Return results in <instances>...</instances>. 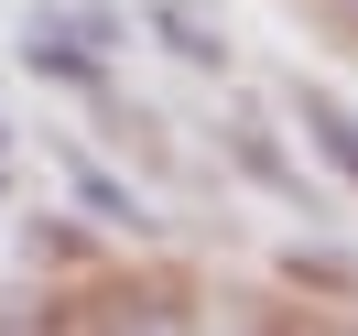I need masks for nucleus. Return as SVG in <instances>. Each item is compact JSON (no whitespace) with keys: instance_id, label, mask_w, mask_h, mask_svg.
<instances>
[{"instance_id":"1","label":"nucleus","mask_w":358,"mask_h":336,"mask_svg":"<svg viewBox=\"0 0 358 336\" xmlns=\"http://www.w3.org/2000/svg\"><path fill=\"white\" fill-rule=\"evenodd\" d=\"M109 54H120L109 11H33L22 22V66L55 76V87H109Z\"/></svg>"},{"instance_id":"2","label":"nucleus","mask_w":358,"mask_h":336,"mask_svg":"<svg viewBox=\"0 0 358 336\" xmlns=\"http://www.w3.org/2000/svg\"><path fill=\"white\" fill-rule=\"evenodd\" d=\"M293 119L315 131V152H326V163H336V184L358 196V109H348L336 87H293Z\"/></svg>"},{"instance_id":"3","label":"nucleus","mask_w":358,"mask_h":336,"mask_svg":"<svg viewBox=\"0 0 358 336\" xmlns=\"http://www.w3.org/2000/svg\"><path fill=\"white\" fill-rule=\"evenodd\" d=\"M152 33H163V44L185 54V66H228V33L206 22L196 0H152Z\"/></svg>"},{"instance_id":"4","label":"nucleus","mask_w":358,"mask_h":336,"mask_svg":"<svg viewBox=\"0 0 358 336\" xmlns=\"http://www.w3.org/2000/svg\"><path fill=\"white\" fill-rule=\"evenodd\" d=\"M239 163H250L261 184H282V196H304V174H293V163H282V152L261 141V119H239Z\"/></svg>"},{"instance_id":"5","label":"nucleus","mask_w":358,"mask_h":336,"mask_svg":"<svg viewBox=\"0 0 358 336\" xmlns=\"http://www.w3.org/2000/svg\"><path fill=\"white\" fill-rule=\"evenodd\" d=\"M76 196H87V206H98V217H109V228H131V217H141V206H131V196H120V184H109V174H98V163H76Z\"/></svg>"},{"instance_id":"6","label":"nucleus","mask_w":358,"mask_h":336,"mask_svg":"<svg viewBox=\"0 0 358 336\" xmlns=\"http://www.w3.org/2000/svg\"><path fill=\"white\" fill-rule=\"evenodd\" d=\"M0 163H11V131H0Z\"/></svg>"}]
</instances>
